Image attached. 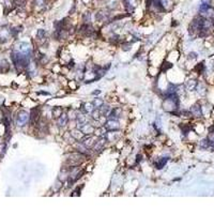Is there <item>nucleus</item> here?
<instances>
[{
    "instance_id": "9d476101",
    "label": "nucleus",
    "mask_w": 214,
    "mask_h": 214,
    "mask_svg": "<svg viewBox=\"0 0 214 214\" xmlns=\"http://www.w3.org/2000/svg\"><path fill=\"white\" fill-rule=\"evenodd\" d=\"M203 67H205L203 63H199V64L196 67V70L198 71V73H201V72H202V70H203Z\"/></svg>"
},
{
    "instance_id": "0eeeda50",
    "label": "nucleus",
    "mask_w": 214,
    "mask_h": 214,
    "mask_svg": "<svg viewBox=\"0 0 214 214\" xmlns=\"http://www.w3.org/2000/svg\"><path fill=\"white\" fill-rule=\"evenodd\" d=\"M61 115H62V108H61V107H56V108H54L53 116L55 117V118H60Z\"/></svg>"
},
{
    "instance_id": "39448f33",
    "label": "nucleus",
    "mask_w": 214,
    "mask_h": 214,
    "mask_svg": "<svg viewBox=\"0 0 214 214\" xmlns=\"http://www.w3.org/2000/svg\"><path fill=\"white\" fill-rule=\"evenodd\" d=\"M121 116V109L120 108H114L112 110V112L109 114V118L112 120H116L119 117Z\"/></svg>"
},
{
    "instance_id": "f257e3e1",
    "label": "nucleus",
    "mask_w": 214,
    "mask_h": 214,
    "mask_svg": "<svg viewBox=\"0 0 214 214\" xmlns=\"http://www.w3.org/2000/svg\"><path fill=\"white\" fill-rule=\"evenodd\" d=\"M29 119H30V115L25 110H20L16 117V123L19 126H24L29 121Z\"/></svg>"
},
{
    "instance_id": "f03ea898",
    "label": "nucleus",
    "mask_w": 214,
    "mask_h": 214,
    "mask_svg": "<svg viewBox=\"0 0 214 214\" xmlns=\"http://www.w3.org/2000/svg\"><path fill=\"white\" fill-rule=\"evenodd\" d=\"M105 126H106V129H109V131H117V129H119V123H118L116 120L110 119V120L105 124Z\"/></svg>"
},
{
    "instance_id": "7ed1b4c3",
    "label": "nucleus",
    "mask_w": 214,
    "mask_h": 214,
    "mask_svg": "<svg viewBox=\"0 0 214 214\" xmlns=\"http://www.w3.org/2000/svg\"><path fill=\"white\" fill-rule=\"evenodd\" d=\"M39 118H40V110H39V109H36V108L32 109L31 114H30V120H31L32 123H36V122H38Z\"/></svg>"
},
{
    "instance_id": "1a4fd4ad",
    "label": "nucleus",
    "mask_w": 214,
    "mask_h": 214,
    "mask_svg": "<svg viewBox=\"0 0 214 214\" xmlns=\"http://www.w3.org/2000/svg\"><path fill=\"white\" fill-rule=\"evenodd\" d=\"M93 105L95 107H98V108H100V107L103 106V101L101 100V98H95L93 102Z\"/></svg>"
},
{
    "instance_id": "423d86ee",
    "label": "nucleus",
    "mask_w": 214,
    "mask_h": 214,
    "mask_svg": "<svg viewBox=\"0 0 214 214\" xmlns=\"http://www.w3.org/2000/svg\"><path fill=\"white\" fill-rule=\"evenodd\" d=\"M167 160H168L167 157H163L160 160H159L157 163H155V167L157 168V169H162V168L165 166L166 163H167Z\"/></svg>"
},
{
    "instance_id": "6e6552de",
    "label": "nucleus",
    "mask_w": 214,
    "mask_h": 214,
    "mask_svg": "<svg viewBox=\"0 0 214 214\" xmlns=\"http://www.w3.org/2000/svg\"><path fill=\"white\" fill-rule=\"evenodd\" d=\"M67 115H61V116H60V119H59V124L63 126V125L67 124Z\"/></svg>"
},
{
    "instance_id": "20e7f679",
    "label": "nucleus",
    "mask_w": 214,
    "mask_h": 214,
    "mask_svg": "<svg viewBox=\"0 0 214 214\" xmlns=\"http://www.w3.org/2000/svg\"><path fill=\"white\" fill-rule=\"evenodd\" d=\"M191 114L195 117H200L201 116V107L199 106L198 104L193 105L192 108H191Z\"/></svg>"
}]
</instances>
